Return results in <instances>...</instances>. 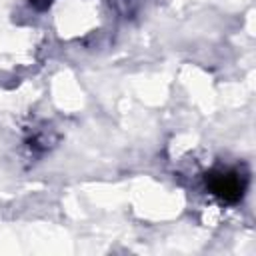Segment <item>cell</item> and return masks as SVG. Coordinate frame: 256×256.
I'll return each instance as SVG.
<instances>
[{"label": "cell", "mask_w": 256, "mask_h": 256, "mask_svg": "<svg viewBox=\"0 0 256 256\" xmlns=\"http://www.w3.org/2000/svg\"><path fill=\"white\" fill-rule=\"evenodd\" d=\"M206 186L224 202H238L244 194V180L236 172H212L206 176Z\"/></svg>", "instance_id": "6da1fadb"}, {"label": "cell", "mask_w": 256, "mask_h": 256, "mask_svg": "<svg viewBox=\"0 0 256 256\" xmlns=\"http://www.w3.org/2000/svg\"><path fill=\"white\" fill-rule=\"evenodd\" d=\"M52 2L54 0H30V6L36 8V10H46V8L52 6Z\"/></svg>", "instance_id": "7a4b0ae2"}]
</instances>
